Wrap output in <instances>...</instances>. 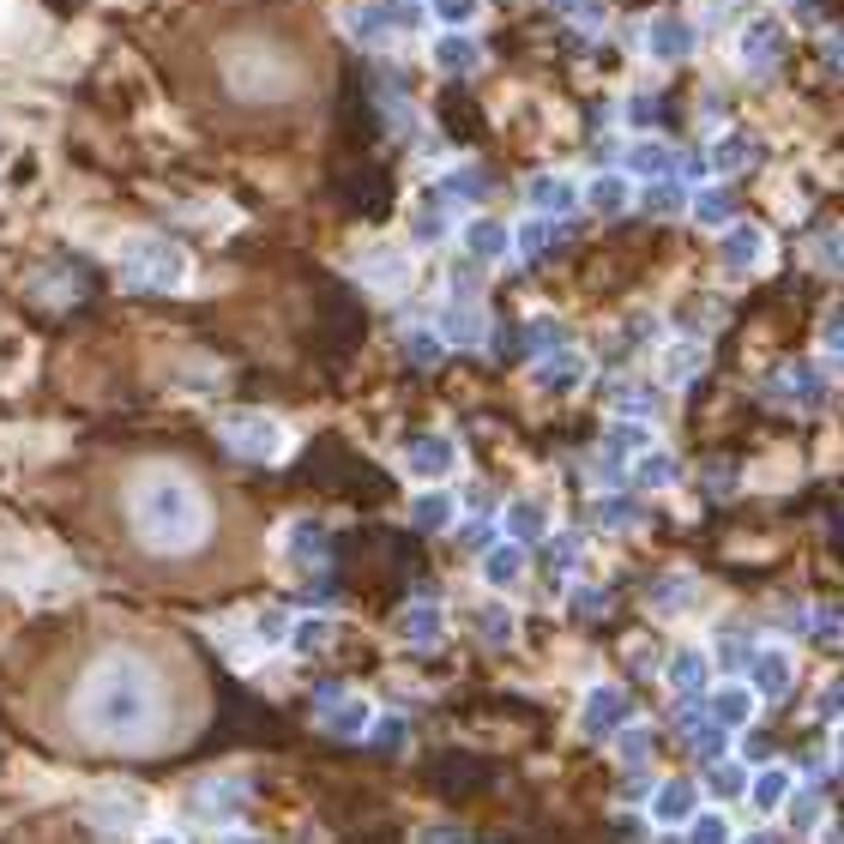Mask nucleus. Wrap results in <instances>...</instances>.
Returning a JSON list of instances; mask_svg holds the SVG:
<instances>
[{
    "label": "nucleus",
    "mask_w": 844,
    "mask_h": 844,
    "mask_svg": "<svg viewBox=\"0 0 844 844\" xmlns=\"http://www.w3.org/2000/svg\"><path fill=\"white\" fill-rule=\"evenodd\" d=\"M0 706L54 760L157 767L211 724V663L182 627L115 603L42 615L0 658Z\"/></svg>",
    "instance_id": "f257e3e1"
},
{
    "label": "nucleus",
    "mask_w": 844,
    "mask_h": 844,
    "mask_svg": "<svg viewBox=\"0 0 844 844\" xmlns=\"http://www.w3.org/2000/svg\"><path fill=\"white\" fill-rule=\"evenodd\" d=\"M54 519L91 567L139 598H230L266 555L254 501L199 447L169 435L78 453L54 482Z\"/></svg>",
    "instance_id": "f03ea898"
},
{
    "label": "nucleus",
    "mask_w": 844,
    "mask_h": 844,
    "mask_svg": "<svg viewBox=\"0 0 844 844\" xmlns=\"http://www.w3.org/2000/svg\"><path fill=\"white\" fill-rule=\"evenodd\" d=\"M163 73L194 121L235 139H266L302 127L320 109L332 54L308 13L266 0L182 25L163 54Z\"/></svg>",
    "instance_id": "7ed1b4c3"
},
{
    "label": "nucleus",
    "mask_w": 844,
    "mask_h": 844,
    "mask_svg": "<svg viewBox=\"0 0 844 844\" xmlns=\"http://www.w3.org/2000/svg\"><path fill=\"white\" fill-rule=\"evenodd\" d=\"M0 844H103V839L73 815H30V820L0 832Z\"/></svg>",
    "instance_id": "20e7f679"
},
{
    "label": "nucleus",
    "mask_w": 844,
    "mask_h": 844,
    "mask_svg": "<svg viewBox=\"0 0 844 844\" xmlns=\"http://www.w3.org/2000/svg\"><path fill=\"white\" fill-rule=\"evenodd\" d=\"M675 736H682V748L694 754V760H724V724H718L712 712H700L694 700H682L675 706Z\"/></svg>",
    "instance_id": "39448f33"
},
{
    "label": "nucleus",
    "mask_w": 844,
    "mask_h": 844,
    "mask_svg": "<svg viewBox=\"0 0 844 844\" xmlns=\"http://www.w3.org/2000/svg\"><path fill=\"white\" fill-rule=\"evenodd\" d=\"M579 730L591 742H610L627 730V694L622 688H591L585 694V712H579Z\"/></svg>",
    "instance_id": "423d86ee"
},
{
    "label": "nucleus",
    "mask_w": 844,
    "mask_h": 844,
    "mask_svg": "<svg viewBox=\"0 0 844 844\" xmlns=\"http://www.w3.org/2000/svg\"><path fill=\"white\" fill-rule=\"evenodd\" d=\"M827 380H820V368L815 363H791V368H779L772 375V399L779 404H796V411H820L827 404Z\"/></svg>",
    "instance_id": "0eeeda50"
},
{
    "label": "nucleus",
    "mask_w": 844,
    "mask_h": 844,
    "mask_svg": "<svg viewBox=\"0 0 844 844\" xmlns=\"http://www.w3.org/2000/svg\"><path fill=\"white\" fill-rule=\"evenodd\" d=\"M663 682H670L682 700H700L706 688H712V658H706L700 646H682L670 651V670H663Z\"/></svg>",
    "instance_id": "6e6552de"
},
{
    "label": "nucleus",
    "mask_w": 844,
    "mask_h": 844,
    "mask_svg": "<svg viewBox=\"0 0 844 844\" xmlns=\"http://www.w3.org/2000/svg\"><path fill=\"white\" fill-rule=\"evenodd\" d=\"M651 815H658L663 827H688V820L700 815V784L694 779H663L658 791H651Z\"/></svg>",
    "instance_id": "1a4fd4ad"
},
{
    "label": "nucleus",
    "mask_w": 844,
    "mask_h": 844,
    "mask_svg": "<svg viewBox=\"0 0 844 844\" xmlns=\"http://www.w3.org/2000/svg\"><path fill=\"white\" fill-rule=\"evenodd\" d=\"M791 682H796L791 651H760V658H754V670H748V688L760 694V700H784V694H791Z\"/></svg>",
    "instance_id": "9d476101"
},
{
    "label": "nucleus",
    "mask_w": 844,
    "mask_h": 844,
    "mask_svg": "<svg viewBox=\"0 0 844 844\" xmlns=\"http://www.w3.org/2000/svg\"><path fill=\"white\" fill-rule=\"evenodd\" d=\"M754 700H760V694H754V688H742V682H730V688H712V700H706V712H712L724 730H748V724H754Z\"/></svg>",
    "instance_id": "9b49d317"
},
{
    "label": "nucleus",
    "mask_w": 844,
    "mask_h": 844,
    "mask_svg": "<svg viewBox=\"0 0 844 844\" xmlns=\"http://www.w3.org/2000/svg\"><path fill=\"white\" fill-rule=\"evenodd\" d=\"M603 399H610L615 416H634V423L658 416V392H651V387H634V380H610V387H603Z\"/></svg>",
    "instance_id": "f8f14e48"
},
{
    "label": "nucleus",
    "mask_w": 844,
    "mask_h": 844,
    "mask_svg": "<svg viewBox=\"0 0 844 844\" xmlns=\"http://www.w3.org/2000/svg\"><path fill=\"white\" fill-rule=\"evenodd\" d=\"M591 525H603V531H634L639 501L634 494H598V501H591Z\"/></svg>",
    "instance_id": "ddd939ff"
},
{
    "label": "nucleus",
    "mask_w": 844,
    "mask_h": 844,
    "mask_svg": "<svg viewBox=\"0 0 844 844\" xmlns=\"http://www.w3.org/2000/svg\"><path fill=\"white\" fill-rule=\"evenodd\" d=\"M694 598H700V585H694V573H670V579H658V585H651V610H658V615L688 610Z\"/></svg>",
    "instance_id": "4468645a"
},
{
    "label": "nucleus",
    "mask_w": 844,
    "mask_h": 844,
    "mask_svg": "<svg viewBox=\"0 0 844 844\" xmlns=\"http://www.w3.org/2000/svg\"><path fill=\"white\" fill-rule=\"evenodd\" d=\"M754 658H760V646H754L748 627H724V639H718V670H754Z\"/></svg>",
    "instance_id": "2eb2a0df"
},
{
    "label": "nucleus",
    "mask_w": 844,
    "mask_h": 844,
    "mask_svg": "<svg viewBox=\"0 0 844 844\" xmlns=\"http://www.w3.org/2000/svg\"><path fill=\"white\" fill-rule=\"evenodd\" d=\"M791 791H796V784H791V772H784V767H767L760 779L748 784V796H754V808H760V815L784 808V803H791Z\"/></svg>",
    "instance_id": "dca6fc26"
},
{
    "label": "nucleus",
    "mask_w": 844,
    "mask_h": 844,
    "mask_svg": "<svg viewBox=\"0 0 844 844\" xmlns=\"http://www.w3.org/2000/svg\"><path fill=\"white\" fill-rule=\"evenodd\" d=\"M603 453H610V458H622V465H627V458L651 453V429H646V423H634V416H622V423H615V435L603 441Z\"/></svg>",
    "instance_id": "f3484780"
},
{
    "label": "nucleus",
    "mask_w": 844,
    "mask_h": 844,
    "mask_svg": "<svg viewBox=\"0 0 844 844\" xmlns=\"http://www.w3.org/2000/svg\"><path fill=\"white\" fill-rule=\"evenodd\" d=\"M634 482H639V489H670V482H682V465H675L670 453H658V447H651V453L634 458Z\"/></svg>",
    "instance_id": "a211bd4d"
},
{
    "label": "nucleus",
    "mask_w": 844,
    "mask_h": 844,
    "mask_svg": "<svg viewBox=\"0 0 844 844\" xmlns=\"http://www.w3.org/2000/svg\"><path fill=\"white\" fill-rule=\"evenodd\" d=\"M453 458H458L453 441H441V435L411 447V470H416V477H447V470H453Z\"/></svg>",
    "instance_id": "6ab92c4d"
},
{
    "label": "nucleus",
    "mask_w": 844,
    "mask_h": 844,
    "mask_svg": "<svg viewBox=\"0 0 844 844\" xmlns=\"http://www.w3.org/2000/svg\"><path fill=\"white\" fill-rule=\"evenodd\" d=\"M585 380V356H549V363H537V387L549 392H573Z\"/></svg>",
    "instance_id": "aec40b11"
},
{
    "label": "nucleus",
    "mask_w": 844,
    "mask_h": 844,
    "mask_svg": "<svg viewBox=\"0 0 844 844\" xmlns=\"http://www.w3.org/2000/svg\"><path fill=\"white\" fill-rule=\"evenodd\" d=\"M700 368H706L700 344H670V351H663V380H670V387H688Z\"/></svg>",
    "instance_id": "412c9836"
},
{
    "label": "nucleus",
    "mask_w": 844,
    "mask_h": 844,
    "mask_svg": "<svg viewBox=\"0 0 844 844\" xmlns=\"http://www.w3.org/2000/svg\"><path fill=\"white\" fill-rule=\"evenodd\" d=\"M506 525H513V537H525V543H531V537H543V531H549V513L531 501V494H525V501L506 506Z\"/></svg>",
    "instance_id": "4be33fe9"
},
{
    "label": "nucleus",
    "mask_w": 844,
    "mask_h": 844,
    "mask_svg": "<svg viewBox=\"0 0 844 844\" xmlns=\"http://www.w3.org/2000/svg\"><path fill=\"white\" fill-rule=\"evenodd\" d=\"M519 567H525L519 543H501V549H489V561H482V573H489V585H513V579H519Z\"/></svg>",
    "instance_id": "5701e85b"
},
{
    "label": "nucleus",
    "mask_w": 844,
    "mask_h": 844,
    "mask_svg": "<svg viewBox=\"0 0 844 844\" xmlns=\"http://www.w3.org/2000/svg\"><path fill=\"white\" fill-rule=\"evenodd\" d=\"M706 784H712V796H724V803H730V796H742V791H748V772H742L736 760H712Z\"/></svg>",
    "instance_id": "b1692460"
},
{
    "label": "nucleus",
    "mask_w": 844,
    "mask_h": 844,
    "mask_svg": "<svg viewBox=\"0 0 844 844\" xmlns=\"http://www.w3.org/2000/svg\"><path fill=\"white\" fill-rule=\"evenodd\" d=\"M646 754H651V736H646V730L627 724L622 736H615V760H622V767H646Z\"/></svg>",
    "instance_id": "393cba45"
},
{
    "label": "nucleus",
    "mask_w": 844,
    "mask_h": 844,
    "mask_svg": "<svg viewBox=\"0 0 844 844\" xmlns=\"http://www.w3.org/2000/svg\"><path fill=\"white\" fill-rule=\"evenodd\" d=\"M688 844H730V820L724 815H694L688 820Z\"/></svg>",
    "instance_id": "a878e982"
},
{
    "label": "nucleus",
    "mask_w": 844,
    "mask_h": 844,
    "mask_svg": "<svg viewBox=\"0 0 844 844\" xmlns=\"http://www.w3.org/2000/svg\"><path fill=\"white\" fill-rule=\"evenodd\" d=\"M404 639H416V646L441 639V615H435V610H411V615H404Z\"/></svg>",
    "instance_id": "bb28decb"
},
{
    "label": "nucleus",
    "mask_w": 844,
    "mask_h": 844,
    "mask_svg": "<svg viewBox=\"0 0 844 844\" xmlns=\"http://www.w3.org/2000/svg\"><path fill=\"white\" fill-rule=\"evenodd\" d=\"M808 634H815L820 646H844V610H815V622H808Z\"/></svg>",
    "instance_id": "cd10ccee"
},
{
    "label": "nucleus",
    "mask_w": 844,
    "mask_h": 844,
    "mask_svg": "<svg viewBox=\"0 0 844 844\" xmlns=\"http://www.w3.org/2000/svg\"><path fill=\"white\" fill-rule=\"evenodd\" d=\"M820 815H827V803H820V796H796V803H791V827L796 832H815Z\"/></svg>",
    "instance_id": "c85d7f7f"
},
{
    "label": "nucleus",
    "mask_w": 844,
    "mask_h": 844,
    "mask_svg": "<svg viewBox=\"0 0 844 844\" xmlns=\"http://www.w3.org/2000/svg\"><path fill=\"white\" fill-rule=\"evenodd\" d=\"M441 519H453V494H423L416 501V525H441Z\"/></svg>",
    "instance_id": "c756f323"
},
{
    "label": "nucleus",
    "mask_w": 844,
    "mask_h": 844,
    "mask_svg": "<svg viewBox=\"0 0 844 844\" xmlns=\"http://www.w3.org/2000/svg\"><path fill=\"white\" fill-rule=\"evenodd\" d=\"M477 622H482V639H494V646H506V639H513V615H506V610H482Z\"/></svg>",
    "instance_id": "7c9ffc66"
},
{
    "label": "nucleus",
    "mask_w": 844,
    "mask_h": 844,
    "mask_svg": "<svg viewBox=\"0 0 844 844\" xmlns=\"http://www.w3.org/2000/svg\"><path fill=\"white\" fill-rule=\"evenodd\" d=\"M820 718H844V675H832L820 688Z\"/></svg>",
    "instance_id": "2f4dec72"
},
{
    "label": "nucleus",
    "mask_w": 844,
    "mask_h": 844,
    "mask_svg": "<svg viewBox=\"0 0 844 844\" xmlns=\"http://www.w3.org/2000/svg\"><path fill=\"white\" fill-rule=\"evenodd\" d=\"M754 254H760V247H754V230H742L736 242L724 247V260H730V266H754Z\"/></svg>",
    "instance_id": "473e14b6"
},
{
    "label": "nucleus",
    "mask_w": 844,
    "mask_h": 844,
    "mask_svg": "<svg viewBox=\"0 0 844 844\" xmlns=\"http://www.w3.org/2000/svg\"><path fill=\"white\" fill-rule=\"evenodd\" d=\"M573 555H579V537H555V543H549V567H573Z\"/></svg>",
    "instance_id": "72a5a7b5"
},
{
    "label": "nucleus",
    "mask_w": 844,
    "mask_h": 844,
    "mask_svg": "<svg viewBox=\"0 0 844 844\" xmlns=\"http://www.w3.org/2000/svg\"><path fill=\"white\" fill-rule=\"evenodd\" d=\"M827 351H832V363H844V314L827 320Z\"/></svg>",
    "instance_id": "f704fd0d"
},
{
    "label": "nucleus",
    "mask_w": 844,
    "mask_h": 844,
    "mask_svg": "<svg viewBox=\"0 0 844 844\" xmlns=\"http://www.w3.org/2000/svg\"><path fill=\"white\" fill-rule=\"evenodd\" d=\"M646 791H651V779H646V772H634V767H627V772H622V796L634 803V796H646Z\"/></svg>",
    "instance_id": "c9c22d12"
},
{
    "label": "nucleus",
    "mask_w": 844,
    "mask_h": 844,
    "mask_svg": "<svg viewBox=\"0 0 844 844\" xmlns=\"http://www.w3.org/2000/svg\"><path fill=\"white\" fill-rule=\"evenodd\" d=\"M573 610H579V615H591V610H603V591H579V598H573Z\"/></svg>",
    "instance_id": "e433bc0d"
},
{
    "label": "nucleus",
    "mask_w": 844,
    "mask_h": 844,
    "mask_svg": "<svg viewBox=\"0 0 844 844\" xmlns=\"http://www.w3.org/2000/svg\"><path fill=\"white\" fill-rule=\"evenodd\" d=\"M651 326H658V320H651V314H639V320L627 326V338H634V344H646V338H651Z\"/></svg>",
    "instance_id": "4c0bfd02"
},
{
    "label": "nucleus",
    "mask_w": 844,
    "mask_h": 844,
    "mask_svg": "<svg viewBox=\"0 0 844 844\" xmlns=\"http://www.w3.org/2000/svg\"><path fill=\"white\" fill-rule=\"evenodd\" d=\"M742 844H784V839H779V832H748Z\"/></svg>",
    "instance_id": "58836bf2"
},
{
    "label": "nucleus",
    "mask_w": 844,
    "mask_h": 844,
    "mask_svg": "<svg viewBox=\"0 0 844 844\" xmlns=\"http://www.w3.org/2000/svg\"><path fill=\"white\" fill-rule=\"evenodd\" d=\"M839 754H844V730H839Z\"/></svg>",
    "instance_id": "ea45409f"
}]
</instances>
